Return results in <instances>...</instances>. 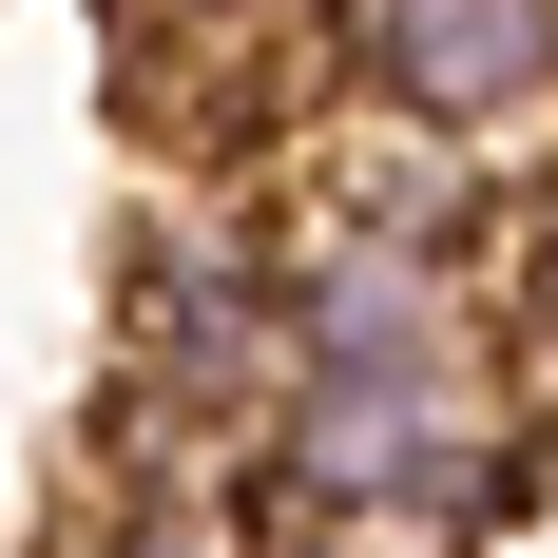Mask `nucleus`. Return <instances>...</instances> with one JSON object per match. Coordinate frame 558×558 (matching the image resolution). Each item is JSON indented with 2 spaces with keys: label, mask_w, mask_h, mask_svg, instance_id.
Returning a JSON list of instances; mask_svg holds the SVG:
<instances>
[{
  "label": "nucleus",
  "mask_w": 558,
  "mask_h": 558,
  "mask_svg": "<svg viewBox=\"0 0 558 558\" xmlns=\"http://www.w3.org/2000/svg\"><path fill=\"white\" fill-rule=\"evenodd\" d=\"M289 404V289H270V231L173 193L135 213L116 251V404H97V462H116V520H251V444Z\"/></svg>",
  "instance_id": "nucleus-1"
},
{
  "label": "nucleus",
  "mask_w": 558,
  "mask_h": 558,
  "mask_svg": "<svg viewBox=\"0 0 558 558\" xmlns=\"http://www.w3.org/2000/svg\"><path fill=\"white\" fill-rule=\"evenodd\" d=\"M539 482V424L501 366H289L270 444H251V520H328V539H482Z\"/></svg>",
  "instance_id": "nucleus-2"
},
{
  "label": "nucleus",
  "mask_w": 558,
  "mask_h": 558,
  "mask_svg": "<svg viewBox=\"0 0 558 558\" xmlns=\"http://www.w3.org/2000/svg\"><path fill=\"white\" fill-rule=\"evenodd\" d=\"M308 58H328V97L462 135V155L558 116V0H308Z\"/></svg>",
  "instance_id": "nucleus-3"
},
{
  "label": "nucleus",
  "mask_w": 558,
  "mask_h": 558,
  "mask_svg": "<svg viewBox=\"0 0 558 558\" xmlns=\"http://www.w3.org/2000/svg\"><path fill=\"white\" fill-rule=\"evenodd\" d=\"M270 289H289V366H501V308L462 251H386V231L289 213Z\"/></svg>",
  "instance_id": "nucleus-4"
},
{
  "label": "nucleus",
  "mask_w": 558,
  "mask_h": 558,
  "mask_svg": "<svg viewBox=\"0 0 558 558\" xmlns=\"http://www.w3.org/2000/svg\"><path fill=\"white\" fill-rule=\"evenodd\" d=\"M58 558H231V520H116V501H97Z\"/></svg>",
  "instance_id": "nucleus-5"
},
{
  "label": "nucleus",
  "mask_w": 558,
  "mask_h": 558,
  "mask_svg": "<svg viewBox=\"0 0 558 558\" xmlns=\"http://www.w3.org/2000/svg\"><path fill=\"white\" fill-rule=\"evenodd\" d=\"M231 558H366V539H328V520H231Z\"/></svg>",
  "instance_id": "nucleus-6"
},
{
  "label": "nucleus",
  "mask_w": 558,
  "mask_h": 558,
  "mask_svg": "<svg viewBox=\"0 0 558 558\" xmlns=\"http://www.w3.org/2000/svg\"><path fill=\"white\" fill-rule=\"evenodd\" d=\"M116 20H270V0H116Z\"/></svg>",
  "instance_id": "nucleus-7"
}]
</instances>
